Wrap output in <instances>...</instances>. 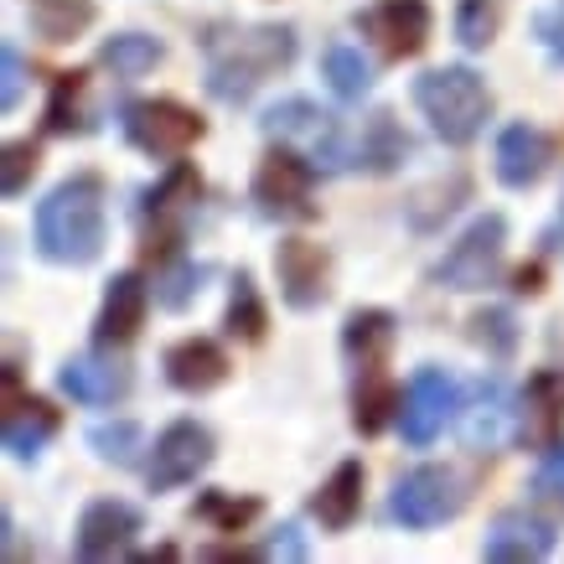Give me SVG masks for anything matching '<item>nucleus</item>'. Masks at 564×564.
Returning a JSON list of instances; mask_svg holds the SVG:
<instances>
[{"label": "nucleus", "mask_w": 564, "mask_h": 564, "mask_svg": "<svg viewBox=\"0 0 564 564\" xmlns=\"http://www.w3.org/2000/svg\"><path fill=\"white\" fill-rule=\"evenodd\" d=\"M414 109L430 120L435 140L445 145H471V140L487 130L492 120V88L477 68L466 63H445V68H430L414 78Z\"/></svg>", "instance_id": "obj_3"}, {"label": "nucleus", "mask_w": 564, "mask_h": 564, "mask_svg": "<svg viewBox=\"0 0 564 564\" xmlns=\"http://www.w3.org/2000/svg\"><path fill=\"white\" fill-rule=\"evenodd\" d=\"M223 332L239 337V343H264V332H270V311H264V301H259V285H254V274L249 270L234 274V295H228Z\"/></svg>", "instance_id": "obj_28"}, {"label": "nucleus", "mask_w": 564, "mask_h": 564, "mask_svg": "<svg viewBox=\"0 0 564 564\" xmlns=\"http://www.w3.org/2000/svg\"><path fill=\"white\" fill-rule=\"evenodd\" d=\"M207 264H192V259H182V264H166V270H161V285H155V301H161V306L166 311H187L192 306V295L203 291V280H207Z\"/></svg>", "instance_id": "obj_35"}, {"label": "nucleus", "mask_w": 564, "mask_h": 564, "mask_svg": "<svg viewBox=\"0 0 564 564\" xmlns=\"http://www.w3.org/2000/svg\"><path fill=\"white\" fill-rule=\"evenodd\" d=\"M274 280H280V301L291 311H316L332 295V254L311 239H280Z\"/></svg>", "instance_id": "obj_12"}, {"label": "nucleus", "mask_w": 564, "mask_h": 564, "mask_svg": "<svg viewBox=\"0 0 564 564\" xmlns=\"http://www.w3.org/2000/svg\"><path fill=\"white\" fill-rule=\"evenodd\" d=\"M533 36L544 42V52L554 63H564V0H554V6H544V11L533 17Z\"/></svg>", "instance_id": "obj_40"}, {"label": "nucleus", "mask_w": 564, "mask_h": 564, "mask_svg": "<svg viewBox=\"0 0 564 564\" xmlns=\"http://www.w3.org/2000/svg\"><path fill=\"white\" fill-rule=\"evenodd\" d=\"M259 130H264L274 145L301 151L322 176H337V172H347V166H358V145L347 140L343 120H337L332 109H322L316 99H280V104H270V109H264V120H259Z\"/></svg>", "instance_id": "obj_4"}, {"label": "nucleus", "mask_w": 564, "mask_h": 564, "mask_svg": "<svg viewBox=\"0 0 564 564\" xmlns=\"http://www.w3.org/2000/svg\"><path fill=\"white\" fill-rule=\"evenodd\" d=\"M140 564H155V560H176V549L172 544H161V549H145V554H135Z\"/></svg>", "instance_id": "obj_43"}, {"label": "nucleus", "mask_w": 564, "mask_h": 564, "mask_svg": "<svg viewBox=\"0 0 564 564\" xmlns=\"http://www.w3.org/2000/svg\"><path fill=\"white\" fill-rule=\"evenodd\" d=\"M502 249H508V218L502 213H481V218L466 223V234L441 254L435 264V285L441 291H487L497 280V264H502Z\"/></svg>", "instance_id": "obj_8"}, {"label": "nucleus", "mask_w": 564, "mask_h": 564, "mask_svg": "<svg viewBox=\"0 0 564 564\" xmlns=\"http://www.w3.org/2000/svg\"><path fill=\"white\" fill-rule=\"evenodd\" d=\"M36 166H42V145H36V140H11V145H6V161H0V192H6V197H21V192L32 187Z\"/></svg>", "instance_id": "obj_36"}, {"label": "nucleus", "mask_w": 564, "mask_h": 564, "mask_svg": "<svg viewBox=\"0 0 564 564\" xmlns=\"http://www.w3.org/2000/svg\"><path fill=\"white\" fill-rule=\"evenodd\" d=\"M213 430L203 420H172V425L155 435L151 445V462H145V487L151 492H176V487H187L197 481L213 466Z\"/></svg>", "instance_id": "obj_9"}, {"label": "nucleus", "mask_w": 564, "mask_h": 564, "mask_svg": "<svg viewBox=\"0 0 564 564\" xmlns=\"http://www.w3.org/2000/svg\"><path fill=\"white\" fill-rule=\"evenodd\" d=\"M462 197H466V176H451V187H445V182H435L430 192H420L414 203H430V213H420V218H414V228H420V234H435V228H441V223L462 207Z\"/></svg>", "instance_id": "obj_37"}, {"label": "nucleus", "mask_w": 564, "mask_h": 564, "mask_svg": "<svg viewBox=\"0 0 564 564\" xmlns=\"http://www.w3.org/2000/svg\"><path fill=\"white\" fill-rule=\"evenodd\" d=\"M358 513H362V462H343L322 487H316L311 518H316L326 533H343L358 523Z\"/></svg>", "instance_id": "obj_22"}, {"label": "nucleus", "mask_w": 564, "mask_h": 564, "mask_svg": "<svg viewBox=\"0 0 564 564\" xmlns=\"http://www.w3.org/2000/svg\"><path fill=\"white\" fill-rule=\"evenodd\" d=\"M466 508V487L451 466H414L393 481L389 492V518L410 533H430L451 523V518Z\"/></svg>", "instance_id": "obj_7"}, {"label": "nucleus", "mask_w": 564, "mask_h": 564, "mask_svg": "<svg viewBox=\"0 0 564 564\" xmlns=\"http://www.w3.org/2000/svg\"><path fill=\"white\" fill-rule=\"evenodd\" d=\"M554 544H560V533H554V523H544V518L533 513H497L492 529H487V539H481V560L492 564H539L554 554Z\"/></svg>", "instance_id": "obj_16"}, {"label": "nucleus", "mask_w": 564, "mask_h": 564, "mask_svg": "<svg viewBox=\"0 0 564 564\" xmlns=\"http://www.w3.org/2000/svg\"><path fill=\"white\" fill-rule=\"evenodd\" d=\"M0 63H6V78H0V109L11 115V109L21 104V88H26V63H21L17 42H6V47H0Z\"/></svg>", "instance_id": "obj_39"}, {"label": "nucleus", "mask_w": 564, "mask_h": 564, "mask_svg": "<svg viewBox=\"0 0 564 564\" xmlns=\"http://www.w3.org/2000/svg\"><path fill=\"white\" fill-rule=\"evenodd\" d=\"M145 311H151V285L135 270H120L104 291L99 316H94V347H104V352L130 347L140 337V326H145Z\"/></svg>", "instance_id": "obj_15"}, {"label": "nucleus", "mask_w": 564, "mask_h": 564, "mask_svg": "<svg viewBox=\"0 0 564 564\" xmlns=\"http://www.w3.org/2000/svg\"><path fill=\"white\" fill-rule=\"evenodd\" d=\"M393 337H399V316L383 306H358L343 322V358L352 362V373H383V362L393 352Z\"/></svg>", "instance_id": "obj_21"}, {"label": "nucleus", "mask_w": 564, "mask_h": 564, "mask_svg": "<svg viewBox=\"0 0 564 564\" xmlns=\"http://www.w3.org/2000/svg\"><path fill=\"white\" fill-rule=\"evenodd\" d=\"M549 161H554V140L539 130V124L518 120L497 135V182L513 192H529L544 182Z\"/></svg>", "instance_id": "obj_18"}, {"label": "nucleus", "mask_w": 564, "mask_h": 564, "mask_svg": "<svg viewBox=\"0 0 564 564\" xmlns=\"http://www.w3.org/2000/svg\"><path fill=\"white\" fill-rule=\"evenodd\" d=\"M161 57H166V47L145 32H115L99 47V63L115 73V78H145L151 68H161Z\"/></svg>", "instance_id": "obj_26"}, {"label": "nucleus", "mask_w": 564, "mask_h": 564, "mask_svg": "<svg viewBox=\"0 0 564 564\" xmlns=\"http://www.w3.org/2000/svg\"><path fill=\"white\" fill-rule=\"evenodd\" d=\"M456 410H462L456 378L445 373V368H420V373L410 378V389H404V410H399L404 445H414V451L435 445V435L456 420Z\"/></svg>", "instance_id": "obj_10"}, {"label": "nucleus", "mask_w": 564, "mask_h": 564, "mask_svg": "<svg viewBox=\"0 0 564 564\" xmlns=\"http://www.w3.org/2000/svg\"><path fill=\"white\" fill-rule=\"evenodd\" d=\"M197 42H203L207 57V94L218 104H234V109L249 104L274 73H285L295 63V32L280 26V21H254V26L213 21V26H203Z\"/></svg>", "instance_id": "obj_1"}, {"label": "nucleus", "mask_w": 564, "mask_h": 564, "mask_svg": "<svg viewBox=\"0 0 564 564\" xmlns=\"http://www.w3.org/2000/svg\"><path fill=\"white\" fill-rule=\"evenodd\" d=\"M249 197H254V207L264 218H280V223H311L322 213L316 207V166L301 151H291V145H274L259 161Z\"/></svg>", "instance_id": "obj_6"}, {"label": "nucleus", "mask_w": 564, "mask_h": 564, "mask_svg": "<svg viewBox=\"0 0 564 564\" xmlns=\"http://www.w3.org/2000/svg\"><path fill=\"white\" fill-rule=\"evenodd\" d=\"M88 451L99 456L104 466H140V451H145V435H140L135 420H104V425L88 430Z\"/></svg>", "instance_id": "obj_31"}, {"label": "nucleus", "mask_w": 564, "mask_h": 564, "mask_svg": "<svg viewBox=\"0 0 564 564\" xmlns=\"http://www.w3.org/2000/svg\"><path fill=\"white\" fill-rule=\"evenodd\" d=\"M259 513H264L259 497H234V492H203L197 497V518L213 523L218 533H243Z\"/></svg>", "instance_id": "obj_33"}, {"label": "nucleus", "mask_w": 564, "mask_h": 564, "mask_svg": "<svg viewBox=\"0 0 564 564\" xmlns=\"http://www.w3.org/2000/svg\"><path fill=\"white\" fill-rule=\"evenodd\" d=\"M518 441L529 445V451H549V445H560V430H564V373L560 368H539L529 373L523 393H518Z\"/></svg>", "instance_id": "obj_14"}, {"label": "nucleus", "mask_w": 564, "mask_h": 564, "mask_svg": "<svg viewBox=\"0 0 564 564\" xmlns=\"http://www.w3.org/2000/svg\"><path fill=\"white\" fill-rule=\"evenodd\" d=\"M544 291V264H518L513 270V295H539Z\"/></svg>", "instance_id": "obj_42"}, {"label": "nucleus", "mask_w": 564, "mask_h": 564, "mask_svg": "<svg viewBox=\"0 0 564 564\" xmlns=\"http://www.w3.org/2000/svg\"><path fill=\"white\" fill-rule=\"evenodd\" d=\"M399 410H404V393L393 389L383 373L358 378V399H352V425H358V435H378Z\"/></svg>", "instance_id": "obj_30"}, {"label": "nucleus", "mask_w": 564, "mask_h": 564, "mask_svg": "<svg viewBox=\"0 0 564 564\" xmlns=\"http://www.w3.org/2000/svg\"><path fill=\"white\" fill-rule=\"evenodd\" d=\"M430 26H435V17H430L425 0H378V6L358 11V32L373 36L389 63L420 57L430 47Z\"/></svg>", "instance_id": "obj_11"}, {"label": "nucleus", "mask_w": 564, "mask_h": 564, "mask_svg": "<svg viewBox=\"0 0 564 564\" xmlns=\"http://www.w3.org/2000/svg\"><path fill=\"white\" fill-rule=\"evenodd\" d=\"M57 425H63V414L52 410L47 399H36V393H26L11 414H0V435H6V451L17 462H36L42 445L57 435Z\"/></svg>", "instance_id": "obj_23"}, {"label": "nucleus", "mask_w": 564, "mask_h": 564, "mask_svg": "<svg viewBox=\"0 0 564 564\" xmlns=\"http://www.w3.org/2000/svg\"><path fill=\"white\" fill-rule=\"evenodd\" d=\"M84 94H88V73H57V78H52V99H47L42 130H47V135H84L88 130Z\"/></svg>", "instance_id": "obj_27"}, {"label": "nucleus", "mask_w": 564, "mask_h": 564, "mask_svg": "<svg viewBox=\"0 0 564 564\" xmlns=\"http://www.w3.org/2000/svg\"><path fill=\"white\" fill-rule=\"evenodd\" d=\"M161 373L172 383L176 393H213L228 383V352H223L213 337H182V343L166 347V358H161Z\"/></svg>", "instance_id": "obj_19"}, {"label": "nucleus", "mask_w": 564, "mask_h": 564, "mask_svg": "<svg viewBox=\"0 0 564 564\" xmlns=\"http://www.w3.org/2000/svg\"><path fill=\"white\" fill-rule=\"evenodd\" d=\"M410 155H414V140L404 135V124L393 120L389 109H378L373 120L362 124V140H358V166L362 172L389 176V172H399Z\"/></svg>", "instance_id": "obj_24"}, {"label": "nucleus", "mask_w": 564, "mask_h": 564, "mask_svg": "<svg viewBox=\"0 0 564 564\" xmlns=\"http://www.w3.org/2000/svg\"><path fill=\"white\" fill-rule=\"evenodd\" d=\"M533 497H539V502H549L554 513H564V441L549 445L544 462L533 466Z\"/></svg>", "instance_id": "obj_38"}, {"label": "nucleus", "mask_w": 564, "mask_h": 564, "mask_svg": "<svg viewBox=\"0 0 564 564\" xmlns=\"http://www.w3.org/2000/svg\"><path fill=\"white\" fill-rule=\"evenodd\" d=\"M57 389L73 393V404H88V410H109L130 393V368L115 358H104V347L84 352V358H68L57 368Z\"/></svg>", "instance_id": "obj_17"}, {"label": "nucleus", "mask_w": 564, "mask_h": 564, "mask_svg": "<svg viewBox=\"0 0 564 564\" xmlns=\"http://www.w3.org/2000/svg\"><path fill=\"white\" fill-rule=\"evenodd\" d=\"M259 554H264V560H306L311 549H306V539H301V529L285 523V529H274V539L259 549Z\"/></svg>", "instance_id": "obj_41"}, {"label": "nucleus", "mask_w": 564, "mask_h": 564, "mask_svg": "<svg viewBox=\"0 0 564 564\" xmlns=\"http://www.w3.org/2000/svg\"><path fill=\"white\" fill-rule=\"evenodd\" d=\"M140 533H145V518L140 508H130L124 497H99V502H88L84 518H78V533H73V554L78 560H115L124 549L135 544Z\"/></svg>", "instance_id": "obj_13"}, {"label": "nucleus", "mask_w": 564, "mask_h": 564, "mask_svg": "<svg viewBox=\"0 0 564 564\" xmlns=\"http://www.w3.org/2000/svg\"><path fill=\"white\" fill-rule=\"evenodd\" d=\"M466 337H471V343H477L492 362H508L518 352V322H513V311H508V306L477 311V316L466 322Z\"/></svg>", "instance_id": "obj_32"}, {"label": "nucleus", "mask_w": 564, "mask_h": 564, "mask_svg": "<svg viewBox=\"0 0 564 564\" xmlns=\"http://www.w3.org/2000/svg\"><path fill=\"white\" fill-rule=\"evenodd\" d=\"M502 26V0H462L456 6V42L466 52H487Z\"/></svg>", "instance_id": "obj_34"}, {"label": "nucleus", "mask_w": 564, "mask_h": 564, "mask_svg": "<svg viewBox=\"0 0 564 564\" xmlns=\"http://www.w3.org/2000/svg\"><path fill=\"white\" fill-rule=\"evenodd\" d=\"M32 239L36 254L47 264H63V270H84L104 254L109 243V207H104V176L78 172L36 203L32 218Z\"/></svg>", "instance_id": "obj_2"}, {"label": "nucleus", "mask_w": 564, "mask_h": 564, "mask_svg": "<svg viewBox=\"0 0 564 564\" xmlns=\"http://www.w3.org/2000/svg\"><path fill=\"white\" fill-rule=\"evenodd\" d=\"M513 414H518V404L508 399L502 378H481V383H471L466 404L456 410V430H462L466 451H492V445L508 435V420H513Z\"/></svg>", "instance_id": "obj_20"}, {"label": "nucleus", "mask_w": 564, "mask_h": 564, "mask_svg": "<svg viewBox=\"0 0 564 564\" xmlns=\"http://www.w3.org/2000/svg\"><path fill=\"white\" fill-rule=\"evenodd\" d=\"M120 130L140 155L155 161H182L207 135V120L182 99H130L120 109Z\"/></svg>", "instance_id": "obj_5"}, {"label": "nucleus", "mask_w": 564, "mask_h": 564, "mask_svg": "<svg viewBox=\"0 0 564 564\" xmlns=\"http://www.w3.org/2000/svg\"><path fill=\"white\" fill-rule=\"evenodd\" d=\"M322 78L343 104H362L368 99V88H373L368 57H362L358 47H347V42H332V47L322 52Z\"/></svg>", "instance_id": "obj_25"}, {"label": "nucleus", "mask_w": 564, "mask_h": 564, "mask_svg": "<svg viewBox=\"0 0 564 564\" xmlns=\"http://www.w3.org/2000/svg\"><path fill=\"white\" fill-rule=\"evenodd\" d=\"M94 0H32V26L42 42H73V36H84L94 26Z\"/></svg>", "instance_id": "obj_29"}]
</instances>
